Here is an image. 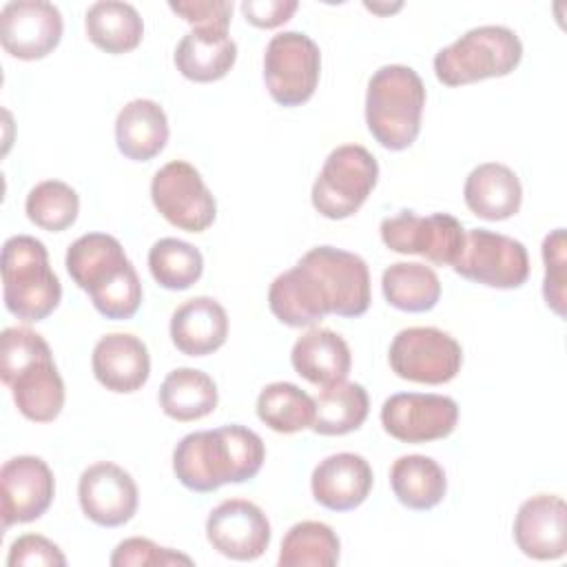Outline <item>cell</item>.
I'll use <instances>...</instances> for the list:
<instances>
[{
  "mask_svg": "<svg viewBox=\"0 0 567 567\" xmlns=\"http://www.w3.org/2000/svg\"><path fill=\"white\" fill-rule=\"evenodd\" d=\"M264 441L244 425H224L186 434L173 450V472L190 492H215L226 483H244L259 474Z\"/></svg>",
  "mask_w": 567,
  "mask_h": 567,
  "instance_id": "6da1fadb",
  "label": "cell"
},
{
  "mask_svg": "<svg viewBox=\"0 0 567 567\" xmlns=\"http://www.w3.org/2000/svg\"><path fill=\"white\" fill-rule=\"evenodd\" d=\"M71 279L89 292L95 310L106 319H131L142 303L137 270L122 244L106 233L78 237L64 259Z\"/></svg>",
  "mask_w": 567,
  "mask_h": 567,
  "instance_id": "7a4b0ae2",
  "label": "cell"
},
{
  "mask_svg": "<svg viewBox=\"0 0 567 567\" xmlns=\"http://www.w3.org/2000/svg\"><path fill=\"white\" fill-rule=\"evenodd\" d=\"M0 377L24 419L49 423L60 416L64 381L42 334L24 326L7 328L0 337Z\"/></svg>",
  "mask_w": 567,
  "mask_h": 567,
  "instance_id": "3957f363",
  "label": "cell"
},
{
  "mask_svg": "<svg viewBox=\"0 0 567 567\" xmlns=\"http://www.w3.org/2000/svg\"><path fill=\"white\" fill-rule=\"evenodd\" d=\"M423 106L425 84L412 66L385 64L372 73L365 91V124L383 148L403 151L414 144Z\"/></svg>",
  "mask_w": 567,
  "mask_h": 567,
  "instance_id": "277c9868",
  "label": "cell"
},
{
  "mask_svg": "<svg viewBox=\"0 0 567 567\" xmlns=\"http://www.w3.org/2000/svg\"><path fill=\"white\" fill-rule=\"evenodd\" d=\"M2 292L7 310L27 321L47 319L62 299L58 275L44 244L31 235L9 237L2 246Z\"/></svg>",
  "mask_w": 567,
  "mask_h": 567,
  "instance_id": "5b68a950",
  "label": "cell"
},
{
  "mask_svg": "<svg viewBox=\"0 0 567 567\" xmlns=\"http://www.w3.org/2000/svg\"><path fill=\"white\" fill-rule=\"evenodd\" d=\"M523 58L520 38L501 24L465 31L434 55V73L445 86H463L487 78L509 75Z\"/></svg>",
  "mask_w": 567,
  "mask_h": 567,
  "instance_id": "8992f818",
  "label": "cell"
},
{
  "mask_svg": "<svg viewBox=\"0 0 567 567\" xmlns=\"http://www.w3.org/2000/svg\"><path fill=\"white\" fill-rule=\"evenodd\" d=\"M377 179L379 164L365 146H337L312 184V206L326 219H346L363 206Z\"/></svg>",
  "mask_w": 567,
  "mask_h": 567,
  "instance_id": "52a82bcc",
  "label": "cell"
},
{
  "mask_svg": "<svg viewBox=\"0 0 567 567\" xmlns=\"http://www.w3.org/2000/svg\"><path fill=\"white\" fill-rule=\"evenodd\" d=\"M321 51L301 31H284L270 38L264 53V80L270 97L281 106L308 102L319 84Z\"/></svg>",
  "mask_w": 567,
  "mask_h": 567,
  "instance_id": "ba28073f",
  "label": "cell"
},
{
  "mask_svg": "<svg viewBox=\"0 0 567 567\" xmlns=\"http://www.w3.org/2000/svg\"><path fill=\"white\" fill-rule=\"evenodd\" d=\"M396 377L414 383L441 385L452 381L463 365V348L450 334L432 326H414L396 332L388 350Z\"/></svg>",
  "mask_w": 567,
  "mask_h": 567,
  "instance_id": "9c48e42d",
  "label": "cell"
},
{
  "mask_svg": "<svg viewBox=\"0 0 567 567\" xmlns=\"http://www.w3.org/2000/svg\"><path fill=\"white\" fill-rule=\"evenodd\" d=\"M151 199L168 224L186 233H204L217 217L213 193L199 171L184 159H173L153 175Z\"/></svg>",
  "mask_w": 567,
  "mask_h": 567,
  "instance_id": "30bf717a",
  "label": "cell"
},
{
  "mask_svg": "<svg viewBox=\"0 0 567 567\" xmlns=\"http://www.w3.org/2000/svg\"><path fill=\"white\" fill-rule=\"evenodd\" d=\"M452 268L470 281L509 290L527 281L529 257L527 248L514 237L487 228H470L465 230L463 250Z\"/></svg>",
  "mask_w": 567,
  "mask_h": 567,
  "instance_id": "8fae6325",
  "label": "cell"
},
{
  "mask_svg": "<svg viewBox=\"0 0 567 567\" xmlns=\"http://www.w3.org/2000/svg\"><path fill=\"white\" fill-rule=\"evenodd\" d=\"M379 230L390 250L401 255H421L434 266H454L465 244V228L450 213L421 217L414 210H401L385 217Z\"/></svg>",
  "mask_w": 567,
  "mask_h": 567,
  "instance_id": "7c38bea8",
  "label": "cell"
},
{
  "mask_svg": "<svg viewBox=\"0 0 567 567\" xmlns=\"http://www.w3.org/2000/svg\"><path fill=\"white\" fill-rule=\"evenodd\" d=\"M458 405L445 394L399 392L383 401V430L401 443H430L454 432Z\"/></svg>",
  "mask_w": 567,
  "mask_h": 567,
  "instance_id": "4fadbf2b",
  "label": "cell"
},
{
  "mask_svg": "<svg viewBox=\"0 0 567 567\" xmlns=\"http://www.w3.org/2000/svg\"><path fill=\"white\" fill-rule=\"evenodd\" d=\"M268 306L270 312L290 328L315 326L328 315H334L332 290L306 257L272 279Z\"/></svg>",
  "mask_w": 567,
  "mask_h": 567,
  "instance_id": "5bb4252c",
  "label": "cell"
},
{
  "mask_svg": "<svg viewBox=\"0 0 567 567\" xmlns=\"http://www.w3.org/2000/svg\"><path fill=\"white\" fill-rule=\"evenodd\" d=\"M62 31V13L47 0H18L0 11L2 49L18 60L47 58L60 44Z\"/></svg>",
  "mask_w": 567,
  "mask_h": 567,
  "instance_id": "9a60e30c",
  "label": "cell"
},
{
  "mask_svg": "<svg viewBox=\"0 0 567 567\" xmlns=\"http://www.w3.org/2000/svg\"><path fill=\"white\" fill-rule=\"evenodd\" d=\"M2 529L40 518L53 503L55 478L47 461L22 454L9 458L0 470Z\"/></svg>",
  "mask_w": 567,
  "mask_h": 567,
  "instance_id": "2e32d148",
  "label": "cell"
},
{
  "mask_svg": "<svg viewBox=\"0 0 567 567\" xmlns=\"http://www.w3.org/2000/svg\"><path fill=\"white\" fill-rule=\"evenodd\" d=\"M270 523L259 505L246 498H228L210 509L206 538L221 556L233 560H255L270 545Z\"/></svg>",
  "mask_w": 567,
  "mask_h": 567,
  "instance_id": "e0dca14e",
  "label": "cell"
},
{
  "mask_svg": "<svg viewBox=\"0 0 567 567\" xmlns=\"http://www.w3.org/2000/svg\"><path fill=\"white\" fill-rule=\"evenodd\" d=\"M78 498L89 520L100 527H120L135 516L140 492L124 467L100 461L82 472Z\"/></svg>",
  "mask_w": 567,
  "mask_h": 567,
  "instance_id": "ac0fdd59",
  "label": "cell"
},
{
  "mask_svg": "<svg viewBox=\"0 0 567 567\" xmlns=\"http://www.w3.org/2000/svg\"><path fill=\"white\" fill-rule=\"evenodd\" d=\"M514 540L534 560H556L567 551V505L556 494L527 498L514 518Z\"/></svg>",
  "mask_w": 567,
  "mask_h": 567,
  "instance_id": "d6986e66",
  "label": "cell"
},
{
  "mask_svg": "<svg viewBox=\"0 0 567 567\" xmlns=\"http://www.w3.org/2000/svg\"><path fill=\"white\" fill-rule=\"evenodd\" d=\"M372 467L354 452L326 456L312 472L310 489L319 505L330 512H350L359 507L372 489Z\"/></svg>",
  "mask_w": 567,
  "mask_h": 567,
  "instance_id": "ffe728a7",
  "label": "cell"
},
{
  "mask_svg": "<svg viewBox=\"0 0 567 567\" xmlns=\"http://www.w3.org/2000/svg\"><path fill=\"white\" fill-rule=\"evenodd\" d=\"M91 368L106 390L117 394L137 392L151 374L148 348L135 334H106L93 348Z\"/></svg>",
  "mask_w": 567,
  "mask_h": 567,
  "instance_id": "44dd1931",
  "label": "cell"
},
{
  "mask_svg": "<svg viewBox=\"0 0 567 567\" xmlns=\"http://www.w3.org/2000/svg\"><path fill=\"white\" fill-rule=\"evenodd\" d=\"M306 257L319 268L334 295V315L361 317L372 301L368 264L348 250L332 246H317Z\"/></svg>",
  "mask_w": 567,
  "mask_h": 567,
  "instance_id": "7402d4cb",
  "label": "cell"
},
{
  "mask_svg": "<svg viewBox=\"0 0 567 567\" xmlns=\"http://www.w3.org/2000/svg\"><path fill=\"white\" fill-rule=\"evenodd\" d=\"M228 337V315L213 297H193L171 317V341L188 357H206L219 350Z\"/></svg>",
  "mask_w": 567,
  "mask_h": 567,
  "instance_id": "603a6c76",
  "label": "cell"
},
{
  "mask_svg": "<svg viewBox=\"0 0 567 567\" xmlns=\"http://www.w3.org/2000/svg\"><path fill=\"white\" fill-rule=\"evenodd\" d=\"M463 197L476 217L503 221L520 210L523 186L509 166L501 162H485L470 171L463 186Z\"/></svg>",
  "mask_w": 567,
  "mask_h": 567,
  "instance_id": "cb8c5ba5",
  "label": "cell"
},
{
  "mask_svg": "<svg viewBox=\"0 0 567 567\" xmlns=\"http://www.w3.org/2000/svg\"><path fill=\"white\" fill-rule=\"evenodd\" d=\"M292 368L312 385H334L346 381L352 354L346 339L328 328H312L301 334L290 352Z\"/></svg>",
  "mask_w": 567,
  "mask_h": 567,
  "instance_id": "d4e9b609",
  "label": "cell"
},
{
  "mask_svg": "<svg viewBox=\"0 0 567 567\" xmlns=\"http://www.w3.org/2000/svg\"><path fill=\"white\" fill-rule=\"evenodd\" d=\"M115 142L124 157L148 162L168 142V117L155 100L137 97L122 106L115 120Z\"/></svg>",
  "mask_w": 567,
  "mask_h": 567,
  "instance_id": "484cf974",
  "label": "cell"
},
{
  "mask_svg": "<svg viewBox=\"0 0 567 567\" xmlns=\"http://www.w3.org/2000/svg\"><path fill=\"white\" fill-rule=\"evenodd\" d=\"M237 60V44L221 29H193L175 47L177 71L193 82L221 80Z\"/></svg>",
  "mask_w": 567,
  "mask_h": 567,
  "instance_id": "4316f807",
  "label": "cell"
},
{
  "mask_svg": "<svg viewBox=\"0 0 567 567\" xmlns=\"http://www.w3.org/2000/svg\"><path fill=\"white\" fill-rule=\"evenodd\" d=\"M390 485L396 501L416 512L436 507L447 492L443 467L425 454L399 456L390 467Z\"/></svg>",
  "mask_w": 567,
  "mask_h": 567,
  "instance_id": "83f0119b",
  "label": "cell"
},
{
  "mask_svg": "<svg viewBox=\"0 0 567 567\" xmlns=\"http://www.w3.org/2000/svg\"><path fill=\"white\" fill-rule=\"evenodd\" d=\"M215 381L197 368H177L166 374L159 388V405L166 416L188 423L208 416L217 408Z\"/></svg>",
  "mask_w": 567,
  "mask_h": 567,
  "instance_id": "f1b7e54d",
  "label": "cell"
},
{
  "mask_svg": "<svg viewBox=\"0 0 567 567\" xmlns=\"http://www.w3.org/2000/svg\"><path fill=\"white\" fill-rule=\"evenodd\" d=\"M84 27L89 40L111 55L137 49L144 38L142 16L128 2L104 0L91 4L84 16Z\"/></svg>",
  "mask_w": 567,
  "mask_h": 567,
  "instance_id": "f546056e",
  "label": "cell"
},
{
  "mask_svg": "<svg viewBox=\"0 0 567 567\" xmlns=\"http://www.w3.org/2000/svg\"><path fill=\"white\" fill-rule=\"evenodd\" d=\"M370 412V399L361 383L341 381L323 388L315 396L312 430L323 436H341L363 425Z\"/></svg>",
  "mask_w": 567,
  "mask_h": 567,
  "instance_id": "4dcf8cb0",
  "label": "cell"
},
{
  "mask_svg": "<svg viewBox=\"0 0 567 567\" xmlns=\"http://www.w3.org/2000/svg\"><path fill=\"white\" fill-rule=\"evenodd\" d=\"M381 290L385 301L403 312H427L441 299L436 272L419 261H399L383 270Z\"/></svg>",
  "mask_w": 567,
  "mask_h": 567,
  "instance_id": "1f68e13d",
  "label": "cell"
},
{
  "mask_svg": "<svg viewBox=\"0 0 567 567\" xmlns=\"http://www.w3.org/2000/svg\"><path fill=\"white\" fill-rule=\"evenodd\" d=\"M257 416L279 434H295L312 427L315 399L295 383L277 381L259 392Z\"/></svg>",
  "mask_w": 567,
  "mask_h": 567,
  "instance_id": "d6a6232c",
  "label": "cell"
},
{
  "mask_svg": "<svg viewBox=\"0 0 567 567\" xmlns=\"http://www.w3.org/2000/svg\"><path fill=\"white\" fill-rule=\"evenodd\" d=\"M341 543L334 529L319 520L295 523L279 549L281 567H332L339 563Z\"/></svg>",
  "mask_w": 567,
  "mask_h": 567,
  "instance_id": "836d02e7",
  "label": "cell"
},
{
  "mask_svg": "<svg viewBox=\"0 0 567 567\" xmlns=\"http://www.w3.org/2000/svg\"><path fill=\"white\" fill-rule=\"evenodd\" d=\"M148 270L162 288L186 290L199 281L204 272V257L193 244L164 237L148 250Z\"/></svg>",
  "mask_w": 567,
  "mask_h": 567,
  "instance_id": "e575fe53",
  "label": "cell"
},
{
  "mask_svg": "<svg viewBox=\"0 0 567 567\" xmlns=\"http://www.w3.org/2000/svg\"><path fill=\"white\" fill-rule=\"evenodd\" d=\"M24 210L35 226L49 233H62L75 224L80 213V197L66 182L47 179L29 190Z\"/></svg>",
  "mask_w": 567,
  "mask_h": 567,
  "instance_id": "d590c367",
  "label": "cell"
},
{
  "mask_svg": "<svg viewBox=\"0 0 567 567\" xmlns=\"http://www.w3.org/2000/svg\"><path fill=\"white\" fill-rule=\"evenodd\" d=\"M565 246H567L565 228H556L543 239V264H545L543 297H545V303L558 317H565V284H567Z\"/></svg>",
  "mask_w": 567,
  "mask_h": 567,
  "instance_id": "8d00e7d4",
  "label": "cell"
},
{
  "mask_svg": "<svg viewBox=\"0 0 567 567\" xmlns=\"http://www.w3.org/2000/svg\"><path fill=\"white\" fill-rule=\"evenodd\" d=\"M113 567H166V565H193V558L171 547H162L151 538H124L111 554Z\"/></svg>",
  "mask_w": 567,
  "mask_h": 567,
  "instance_id": "74e56055",
  "label": "cell"
},
{
  "mask_svg": "<svg viewBox=\"0 0 567 567\" xmlns=\"http://www.w3.org/2000/svg\"><path fill=\"white\" fill-rule=\"evenodd\" d=\"M7 565L9 567H33V565L64 567L66 558L53 540L40 534H24L11 543Z\"/></svg>",
  "mask_w": 567,
  "mask_h": 567,
  "instance_id": "f35d334b",
  "label": "cell"
},
{
  "mask_svg": "<svg viewBox=\"0 0 567 567\" xmlns=\"http://www.w3.org/2000/svg\"><path fill=\"white\" fill-rule=\"evenodd\" d=\"M168 9L184 18L193 29H221L228 31L233 2L228 0H190V2H168Z\"/></svg>",
  "mask_w": 567,
  "mask_h": 567,
  "instance_id": "ab89813d",
  "label": "cell"
},
{
  "mask_svg": "<svg viewBox=\"0 0 567 567\" xmlns=\"http://www.w3.org/2000/svg\"><path fill=\"white\" fill-rule=\"evenodd\" d=\"M299 9L297 0H244L241 13L259 29H277Z\"/></svg>",
  "mask_w": 567,
  "mask_h": 567,
  "instance_id": "60d3db41",
  "label": "cell"
}]
</instances>
